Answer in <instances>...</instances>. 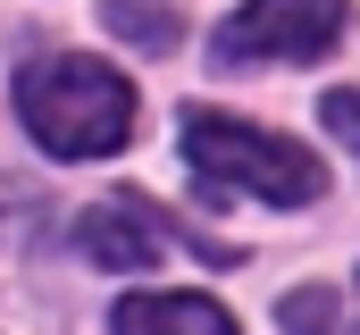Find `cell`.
Wrapping results in <instances>:
<instances>
[{"label":"cell","instance_id":"obj_1","mask_svg":"<svg viewBox=\"0 0 360 335\" xmlns=\"http://www.w3.org/2000/svg\"><path fill=\"white\" fill-rule=\"evenodd\" d=\"M8 101L51 160H109L134 143V84L84 51H34L8 84Z\"/></svg>","mask_w":360,"mask_h":335},{"label":"cell","instance_id":"obj_2","mask_svg":"<svg viewBox=\"0 0 360 335\" xmlns=\"http://www.w3.org/2000/svg\"><path fill=\"white\" fill-rule=\"evenodd\" d=\"M184 168L218 193H243V201H276V210H302L319 201L327 168L310 160L293 134H269L252 118H226V109H184Z\"/></svg>","mask_w":360,"mask_h":335},{"label":"cell","instance_id":"obj_3","mask_svg":"<svg viewBox=\"0 0 360 335\" xmlns=\"http://www.w3.org/2000/svg\"><path fill=\"white\" fill-rule=\"evenodd\" d=\"M344 17H352L344 0H243L210 34V51L226 68H243V59H319V51H335Z\"/></svg>","mask_w":360,"mask_h":335},{"label":"cell","instance_id":"obj_4","mask_svg":"<svg viewBox=\"0 0 360 335\" xmlns=\"http://www.w3.org/2000/svg\"><path fill=\"white\" fill-rule=\"evenodd\" d=\"M168 244H176V227L151 201H101V210L76 218V251L92 268H160Z\"/></svg>","mask_w":360,"mask_h":335},{"label":"cell","instance_id":"obj_5","mask_svg":"<svg viewBox=\"0 0 360 335\" xmlns=\"http://www.w3.org/2000/svg\"><path fill=\"white\" fill-rule=\"evenodd\" d=\"M117 335H235V319L201 293H134L117 302Z\"/></svg>","mask_w":360,"mask_h":335},{"label":"cell","instance_id":"obj_6","mask_svg":"<svg viewBox=\"0 0 360 335\" xmlns=\"http://www.w3.org/2000/svg\"><path fill=\"white\" fill-rule=\"evenodd\" d=\"M101 25L117 34V42H134V51H176L184 42V17L168 8V0H101Z\"/></svg>","mask_w":360,"mask_h":335},{"label":"cell","instance_id":"obj_7","mask_svg":"<svg viewBox=\"0 0 360 335\" xmlns=\"http://www.w3.org/2000/svg\"><path fill=\"white\" fill-rule=\"evenodd\" d=\"M276 319H285V335H335V293L327 285H293Z\"/></svg>","mask_w":360,"mask_h":335},{"label":"cell","instance_id":"obj_8","mask_svg":"<svg viewBox=\"0 0 360 335\" xmlns=\"http://www.w3.org/2000/svg\"><path fill=\"white\" fill-rule=\"evenodd\" d=\"M319 118H327V134H344V143L360 151V92H327V101H319Z\"/></svg>","mask_w":360,"mask_h":335}]
</instances>
